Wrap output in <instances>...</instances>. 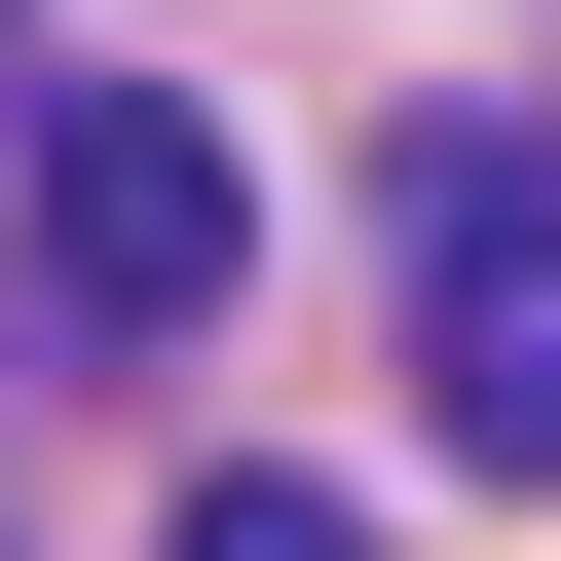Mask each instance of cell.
I'll return each mask as SVG.
<instances>
[{"label":"cell","instance_id":"cell-1","mask_svg":"<svg viewBox=\"0 0 561 561\" xmlns=\"http://www.w3.org/2000/svg\"><path fill=\"white\" fill-rule=\"evenodd\" d=\"M225 262H262V150L150 113V76H76V113H38V300H76V337H225Z\"/></svg>","mask_w":561,"mask_h":561},{"label":"cell","instance_id":"cell-2","mask_svg":"<svg viewBox=\"0 0 561 561\" xmlns=\"http://www.w3.org/2000/svg\"><path fill=\"white\" fill-rule=\"evenodd\" d=\"M412 412L561 486V150H412Z\"/></svg>","mask_w":561,"mask_h":561},{"label":"cell","instance_id":"cell-3","mask_svg":"<svg viewBox=\"0 0 561 561\" xmlns=\"http://www.w3.org/2000/svg\"><path fill=\"white\" fill-rule=\"evenodd\" d=\"M150 561H375V524H337V486H187Z\"/></svg>","mask_w":561,"mask_h":561}]
</instances>
